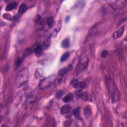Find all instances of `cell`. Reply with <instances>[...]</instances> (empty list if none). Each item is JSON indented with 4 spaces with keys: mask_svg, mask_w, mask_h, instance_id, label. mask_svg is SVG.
Segmentation results:
<instances>
[{
    "mask_svg": "<svg viewBox=\"0 0 127 127\" xmlns=\"http://www.w3.org/2000/svg\"><path fill=\"white\" fill-rule=\"evenodd\" d=\"M55 76H50L49 77L45 78L42 79L41 82L39 83V86L41 88H45L49 87V86L52 84L53 82H54Z\"/></svg>",
    "mask_w": 127,
    "mask_h": 127,
    "instance_id": "6da1fadb",
    "label": "cell"
},
{
    "mask_svg": "<svg viewBox=\"0 0 127 127\" xmlns=\"http://www.w3.org/2000/svg\"><path fill=\"white\" fill-rule=\"evenodd\" d=\"M27 77H28L27 70H26L25 69L22 70L18 75V78H17L18 84H19L20 85H21L24 83L25 82V81H26V80L27 79Z\"/></svg>",
    "mask_w": 127,
    "mask_h": 127,
    "instance_id": "7a4b0ae2",
    "label": "cell"
},
{
    "mask_svg": "<svg viewBox=\"0 0 127 127\" xmlns=\"http://www.w3.org/2000/svg\"><path fill=\"white\" fill-rule=\"evenodd\" d=\"M124 30H125L124 27H122L119 29L117 30L116 31L114 32L112 35L113 38L116 39H117V38L121 37L122 36L124 33Z\"/></svg>",
    "mask_w": 127,
    "mask_h": 127,
    "instance_id": "3957f363",
    "label": "cell"
},
{
    "mask_svg": "<svg viewBox=\"0 0 127 127\" xmlns=\"http://www.w3.org/2000/svg\"><path fill=\"white\" fill-rule=\"evenodd\" d=\"M74 99V95L72 93H69L66 95L63 98V102L65 103H69Z\"/></svg>",
    "mask_w": 127,
    "mask_h": 127,
    "instance_id": "277c9868",
    "label": "cell"
},
{
    "mask_svg": "<svg viewBox=\"0 0 127 127\" xmlns=\"http://www.w3.org/2000/svg\"><path fill=\"white\" fill-rule=\"evenodd\" d=\"M17 6H18V3L16 2H13L11 3H9L7 6L6 8V11L8 12L12 11V10L14 9H16Z\"/></svg>",
    "mask_w": 127,
    "mask_h": 127,
    "instance_id": "5b68a950",
    "label": "cell"
},
{
    "mask_svg": "<svg viewBox=\"0 0 127 127\" xmlns=\"http://www.w3.org/2000/svg\"><path fill=\"white\" fill-rule=\"evenodd\" d=\"M71 110V107L69 105H64L61 109V113L63 114H66L69 113L70 111Z\"/></svg>",
    "mask_w": 127,
    "mask_h": 127,
    "instance_id": "8992f818",
    "label": "cell"
},
{
    "mask_svg": "<svg viewBox=\"0 0 127 127\" xmlns=\"http://www.w3.org/2000/svg\"><path fill=\"white\" fill-rule=\"evenodd\" d=\"M62 46L64 48H68L70 46V40L68 38H66L64 39L61 43Z\"/></svg>",
    "mask_w": 127,
    "mask_h": 127,
    "instance_id": "52a82bcc",
    "label": "cell"
},
{
    "mask_svg": "<svg viewBox=\"0 0 127 127\" xmlns=\"http://www.w3.org/2000/svg\"><path fill=\"white\" fill-rule=\"evenodd\" d=\"M27 8H27V5L24 3H22V4H21V5L19 7V8L18 9L19 13L21 14L24 13L25 12L27 11Z\"/></svg>",
    "mask_w": 127,
    "mask_h": 127,
    "instance_id": "ba28073f",
    "label": "cell"
},
{
    "mask_svg": "<svg viewBox=\"0 0 127 127\" xmlns=\"http://www.w3.org/2000/svg\"><path fill=\"white\" fill-rule=\"evenodd\" d=\"M71 68H72V67H71L70 66H69V67H65V68L61 69L59 70V74L60 75H61V76L64 75L65 74H67L69 72V71L70 70Z\"/></svg>",
    "mask_w": 127,
    "mask_h": 127,
    "instance_id": "9c48e42d",
    "label": "cell"
},
{
    "mask_svg": "<svg viewBox=\"0 0 127 127\" xmlns=\"http://www.w3.org/2000/svg\"><path fill=\"white\" fill-rule=\"evenodd\" d=\"M79 95L80 98H82L83 100L87 101H89L90 98L87 92H83V93H80L79 94Z\"/></svg>",
    "mask_w": 127,
    "mask_h": 127,
    "instance_id": "30bf717a",
    "label": "cell"
},
{
    "mask_svg": "<svg viewBox=\"0 0 127 127\" xmlns=\"http://www.w3.org/2000/svg\"><path fill=\"white\" fill-rule=\"evenodd\" d=\"M43 50V48L42 47V46L41 45L37 46L34 50L35 54H36L37 56H40L42 54Z\"/></svg>",
    "mask_w": 127,
    "mask_h": 127,
    "instance_id": "8fae6325",
    "label": "cell"
},
{
    "mask_svg": "<svg viewBox=\"0 0 127 127\" xmlns=\"http://www.w3.org/2000/svg\"><path fill=\"white\" fill-rule=\"evenodd\" d=\"M73 114L75 117L78 119H81V116H80V108L79 107H77L74 110L73 112Z\"/></svg>",
    "mask_w": 127,
    "mask_h": 127,
    "instance_id": "7c38bea8",
    "label": "cell"
},
{
    "mask_svg": "<svg viewBox=\"0 0 127 127\" xmlns=\"http://www.w3.org/2000/svg\"><path fill=\"white\" fill-rule=\"evenodd\" d=\"M70 57V53L69 52H66L65 53L61 58V62H64L67 61Z\"/></svg>",
    "mask_w": 127,
    "mask_h": 127,
    "instance_id": "4fadbf2b",
    "label": "cell"
},
{
    "mask_svg": "<svg viewBox=\"0 0 127 127\" xmlns=\"http://www.w3.org/2000/svg\"><path fill=\"white\" fill-rule=\"evenodd\" d=\"M54 22H55V21H54V18L51 17H49L47 19L46 23H47V24L48 25L49 27H51L54 25Z\"/></svg>",
    "mask_w": 127,
    "mask_h": 127,
    "instance_id": "5bb4252c",
    "label": "cell"
},
{
    "mask_svg": "<svg viewBox=\"0 0 127 127\" xmlns=\"http://www.w3.org/2000/svg\"><path fill=\"white\" fill-rule=\"evenodd\" d=\"M70 84L72 85L74 88H78L79 86V82L77 79H73L70 82Z\"/></svg>",
    "mask_w": 127,
    "mask_h": 127,
    "instance_id": "9a60e30c",
    "label": "cell"
},
{
    "mask_svg": "<svg viewBox=\"0 0 127 127\" xmlns=\"http://www.w3.org/2000/svg\"><path fill=\"white\" fill-rule=\"evenodd\" d=\"M64 94V92L62 90H60V91H59L57 93L56 95V97L57 98H61L63 95Z\"/></svg>",
    "mask_w": 127,
    "mask_h": 127,
    "instance_id": "2e32d148",
    "label": "cell"
},
{
    "mask_svg": "<svg viewBox=\"0 0 127 127\" xmlns=\"http://www.w3.org/2000/svg\"><path fill=\"white\" fill-rule=\"evenodd\" d=\"M108 54V51L107 50H104L102 51V52L101 53V57L102 58H106L107 56V55Z\"/></svg>",
    "mask_w": 127,
    "mask_h": 127,
    "instance_id": "e0dca14e",
    "label": "cell"
},
{
    "mask_svg": "<svg viewBox=\"0 0 127 127\" xmlns=\"http://www.w3.org/2000/svg\"><path fill=\"white\" fill-rule=\"evenodd\" d=\"M22 60L21 59H18L16 63V66L17 67H18L22 65Z\"/></svg>",
    "mask_w": 127,
    "mask_h": 127,
    "instance_id": "ac0fdd59",
    "label": "cell"
},
{
    "mask_svg": "<svg viewBox=\"0 0 127 127\" xmlns=\"http://www.w3.org/2000/svg\"><path fill=\"white\" fill-rule=\"evenodd\" d=\"M87 112V114H85V116H90L91 114V109H89V108H86V110L85 109V113Z\"/></svg>",
    "mask_w": 127,
    "mask_h": 127,
    "instance_id": "d6986e66",
    "label": "cell"
},
{
    "mask_svg": "<svg viewBox=\"0 0 127 127\" xmlns=\"http://www.w3.org/2000/svg\"><path fill=\"white\" fill-rule=\"evenodd\" d=\"M86 84L83 82H80V83H79V88H85L86 87Z\"/></svg>",
    "mask_w": 127,
    "mask_h": 127,
    "instance_id": "ffe728a7",
    "label": "cell"
},
{
    "mask_svg": "<svg viewBox=\"0 0 127 127\" xmlns=\"http://www.w3.org/2000/svg\"><path fill=\"white\" fill-rule=\"evenodd\" d=\"M70 17L69 16H67V17H66V22H69V19H70Z\"/></svg>",
    "mask_w": 127,
    "mask_h": 127,
    "instance_id": "44dd1931",
    "label": "cell"
}]
</instances>
